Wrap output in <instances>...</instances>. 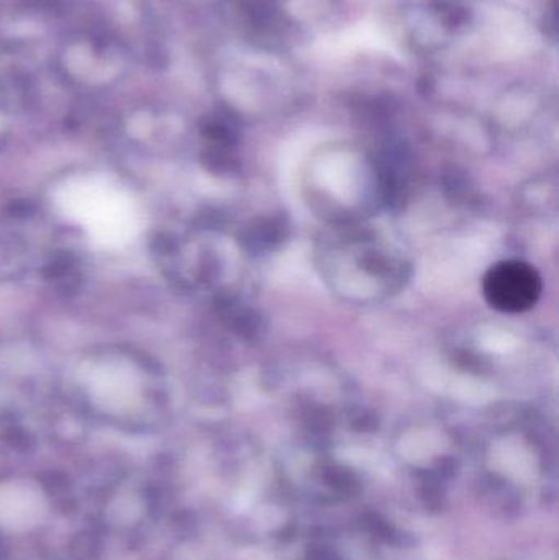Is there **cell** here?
I'll return each instance as SVG.
<instances>
[{
    "label": "cell",
    "mask_w": 559,
    "mask_h": 560,
    "mask_svg": "<svg viewBox=\"0 0 559 560\" xmlns=\"http://www.w3.org/2000/svg\"><path fill=\"white\" fill-rule=\"evenodd\" d=\"M541 289L537 269L522 261L498 262L482 279L486 302L498 312L522 313L534 308Z\"/></svg>",
    "instance_id": "1"
},
{
    "label": "cell",
    "mask_w": 559,
    "mask_h": 560,
    "mask_svg": "<svg viewBox=\"0 0 559 560\" xmlns=\"http://www.w3.org/2000/svg\"><path fill=\"white\" fill-rule=\"evenodd\" d=\"M74 202L79 219L88 222V229L102 242H120L130 235L133 229L130 203L112 187L95 183L75 187Z\"/></svg>",
    "instance_id": "2"
}]
</instances>
